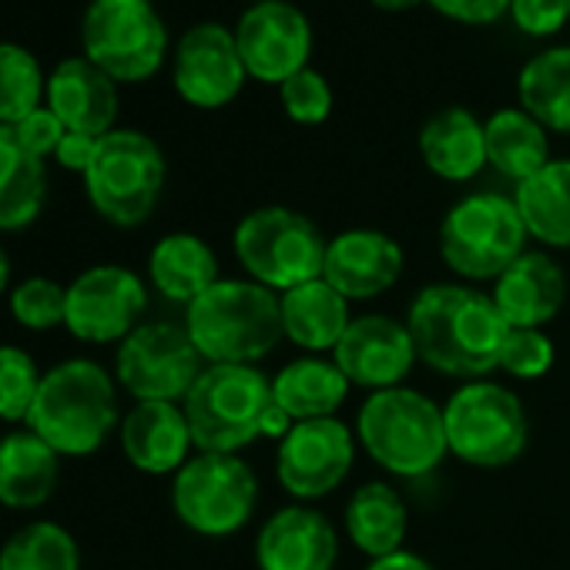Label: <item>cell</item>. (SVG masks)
<instances>
[{
    "label": "cell",
    "instance_id": "1",
    "mask_svg": "<svg viewBox=\"0 0 570 570\" xmlns=\"http://www.w3.org/2000/svg\"><path fill=\"white\" fill-rule=\"evenodd\" d=\"M406 330L413 336L416 360L430 370L480 380L500 370L510 323L500 316L493 296L466 285H426L410 306Z\"/></svg>",
    "mask_w": 570,
    "mask_h": 570
},
{
    "label": "cell",
    "instance_id": "2",
    "mask_svg": "<svg viewBox=\"0 0 570 570\" xmlns=\"http://www.w3.org/2000/svg\"><path fill=\"white\" fill-rule=\"evenodd\" d=\"M61 460L98 453L121 426L118 380L95 360L75 356L45 370L38 400L24 423Z\"/></svg>",
    "mask_w": 570,
    "mask_h": 570
},
{
    "label": "cell",
    "instance_id": "3",
    "mask_svg": "<svg viewBox=\"0 0 570 570\" xmlns=\"http://www.w3.org/2000/svg\"><path fill=\"white\" fill-rule=\"evenodd\" d=\"M185 330L208 366H252L285 336L282 303L252 278H218L185 309Z\"/></svg>",
    "mask_w": 570,
    "mask_h": 570
},
{
    "label": "cell",
    "instance_id": "4",
    "mask_svg": "<svg viewBox=\"0 0 570 570\" xmlns=\"http://www.w3.org/2000/svg\"><path fill=\"white\" fill-rule=\"evenodd\" d=\"M356 433L383 470L406 480L433 473L450 453L443 410L406 386L373 393L356 416Z\"/></svg>",
    "mask_w": 570,
    "mask_h": 570
},
{
    "label": "cell",
    "instance_id": "5",
    "mask_svg": "<svg viewBox=\"0 0 570 570\" xmlns=\"http://www.w3.org/2000/svg\"><path fill=\"white\" fill-rule=\"evenodd\" d=\"M275 406L272 380L255 366H205L181 410L198 453H238L252 446Z\"/></svg>",
    "mask_w": 570,
    "mask_h": 570
},
{
    "label": "cell",
    "instance_id": "6",
    "mask_svg": "<svg viewBox=\"0 0 570 570\" xmlns=\"http://www.w3.org/2000/svg\"><path fill=\"white\" fill-rule=\"evenodd\" d=\"M232 248L252 282L265 285L272 293H289L296 285L323 278L330 242L303 212L285 205H265L248 212L235 225Z\"/></svg>",
    "mask_w": 570,
    "mask_h": 570
},
{
    "label": "cell",
    "instance_id": "7",
    "mask_svg": "<svg viewBox=\"0 0 570 570\" xmlns=\"http://www.w3.org/2000/svg\"><path fill=\"white\" fill-rule=\"evenodd\" d=\"M85 195L91 208L118 228H138L151 218L165 188L161 148L131 128H115L98 138V151L88 165Z\"/></svg>",
    "mask_w": 570,
    "mask_h": 570
},
{
    "label": "cell",
    "instance_id": "8",
    "mask_svg": "<svg viewBox=\"0 0 570 570\" xmlns=\"http://www.w3.org/2000/svg\"><path fill=\"white\" fill-rule=\"evenodd\" d=\"M527 225L513 198L476 191L460 198L440 225L443 262L470 282H497L527 248Z\"/></svg>",
    "mask_w": 570,
    "mask_h": 570
},
{
    "label": "cell",
    "instance_id": "9",
    "mask_svg": "<svg viewBox=\"0 0 570 570\" xmlns=\"http://www.w3.org/2000/svg\"><path fill=\"white\" fill-rule=\"evenodd\" d=\"M450 453L480 470H500L523 456L530 423L513 390L470 380L443 406Z\"/></svg>",
    "mask_w": 570,
    "mask_h": 570
},
{
    "label": "cell",
    "instance_id": "10",
    "mask_svg": "<svg viewBox=\"0 0 570 570\" xmlns=\"http://www.w3.org/2000/svg\"><path fill=\"white\" fill-rule=\"evenodd\" d=\"M85 58L118 85H138L161 71L168 28L145 0H91L81 21Z\"/></svg>",
    "mask_w": 570,
    "mask_h": 570
},
{
    "label": "cell",
    "instance_id": "11",
    "mask_svg": "<svg viewBox=\"0 0 570 570\" xmlns=\"http://www.w3.org/2000/svg\"><path fill=\"white\" fill-rule=\"evenodd\" d=\"M258 480L238 453H195L171 483L175 517L198 537H232L255 510Z\"/></svg>",
    "mask_w": 570,
    "mask_h": 570
},
{
    "label": "cell",
    "instance_id": "12",
    "mask_svg": "<svg viewBox=\"0 0 570 570\" xmlns=\"http://www.w3.org/2000/svg\"><path fill=\"white\" fill-rule=\"evenodd\" d=\"M208 363L185 326L141 323L115 353V380L135 403H185Z\"/></svg>",
    "mask_w": 570,
    "mask_h": 570
},
{
    "label": "cell",
    "instance_id": "13",
    "mask_svg": "<svg viewBox=\"0 0 570 570\" xmlns=\"http://www.w3.org/2000/svg\"><path fill=\"white\" fill-rule=\"evenodd\" d=\"M148 309V285L125 265H91L68 285L65 330L88 346H118Z\"/></svg>",
    "mask_w": 570,
    "mask_h": 570
},
{
    "label": "cell",
    "instance_id": "14",
    "mask_svg": "<svg viewBox=\"0 0 570 570\" xmlns=\"http://www.w3.org/2000/svg\"><path fill=\"white\" fill-rule=\"evenodd\" d=\"M235 45L248 78L262 85H282L313 58V24L289 0L252 4L235 24Z\"/></svg>",
    "mask_w": 570,
    "mask_h": 570
},
{
    "label": "cell",
    "instance_id": "15",
    "mask_svg": "<svg viewBox=\"0 0 570 570\" xmlns=\"http://www.w3.org/2000/svg\"><path fill=\"white\" fill-rule=\"evenodd\" d=\"M353 460L356 443L343 420H306L278 440L275 473L293 497L320 500L350 476Z\"/></svg>",
    "mask_w": 570,
    "mask_h": 570
},
{
    "label": "cell",
    "instance_id": "16",
    "mask_svg": "<svg viewBox=\"0 0 570 570\" xmlns=\"http://www.w3.org/2000/svg\"><path fill=\"white\" fill-rule=\"evenodd\" d=\"M245 65L235 35L222 24H195L181 35L171 61V81L185 105L191 108H225L245 88Z\"/></svg>",
    "mask_w": 570,
    "mask_h": 570
},
{
    "label": "cell",
    "instance_id": "17",
    "mask_svg": "<svg viewBox=\"0 0 570 570\" xmlns=\"http://www.w3.org/2000/svg\"><path fill=\"white\" fill-rule=\"evenodd\" d=\"M333 353L343 376L353 386H366L373 393L400 386L416 363V346L406 323L390 316L353 320Z\"/></svg>",
    "mask_w": 570,
    "mask_h": 570
},
{
    "label": "cell",
    "instance_id": "18",
    "mask_svg": "<svg viewBox=\"0 0 570 570\" xmlns=\"http://www.w3.org/2000/svg\"><path fill=\"white\" fill-rule=\"evenodd\" d=\"M336 560V527L326 513L299 503L272 513L255 540L258 570H333Z\"/></svg>",
    "mask_w": 570,
    "mask_h": 570
},
{
    "label": "cell",
    "instance_id": "19",
    "mask_svg": "<svg viewBox=\"0 0 570 570\" xmlns=\"http://www.w3.org/2000/svg\"><path fill=\"white\" fill-rule=\"evenodd\" d=\"M403 272V248L396 238L376 228H350L326 248L323 278L350 303L373 299L393 289Z\"/></svg>",
    "mask_w": 570,
    "mask_h": 570
},
{
    "label": "cell",
    "instance_id": "20",
    "mask_svg": "<svg viewBox=\"0 0 570 570\" xmlns=\"http://www.w3.org/2000/svg\"><path fill=\"white\" fill-rule=\"evenodd\" d=\"M45 105L61 118L68 131L105 138L118 121V81L98 65L81 58H65L48 75Z\"/></svg>",
    "mask_w": 570,
    "mask_h": 570
},
{
    "label": "cell",
    "instance_id": "21",
    "mask_svg": "<svg viewBox=\"0 0 570 570\" xmlns=\"http://www.w3.org/2000/svg\"><path fill=\"white\" fill-rule=\"evenodd\" d=\"M567 293V272L547 252H523L493 282V303L513 330H540L557 320Z\"/></svg>",
    "mask_w": 570,
    "mask_h": 570
},
{
    "label": "cell",
    "instance_id": "22",
    "mask_svg": "<svg viewBox=\"0 0 570 570\" xmlns=\"http://www.w3.org/2000/svg\"><path fill=\"white\" fill-rule=\"evenodd\" d=\"M118 440L125 460L148 476L178 473L195 446L188 416L178 403H135L118 426Z\"/></svg>",
    "mask_w": 570,
    "mask_h": 570
},
{
    "label": "cell",
    "instance_id": "23",
    "mask_svg": "<svg viewBox=\"0 0 570 570\" xmlns=\"http://www.w3.org/2000/svg\"><path fill=\"white\" fill-rule=\"evenodd\" d=\"M61 480V456L28 426L0 436V503L8 510L45 507Z\"/></svg>",
    "mask_w": 570,
    "mask_h": 570
},
{
    "label": "cell",
    "instance_id": "24",
    "mask_svg": "<svg viewBox=\"0 0 570 570\" xmlns=\"http://www.w3.org/2000/svg\"><path fill=\"white\" fill-rule=\"evenodd\" d=\"M420 155L426 168L443 181H470L487 165L483 121L466 108H446L433 115L420 131Z\"/></svg>",
    "mask_w": 570,
    "mask_h": 570
},
{
    "label": "cell",
    "instance_id": "25",
    "mask_svg": "<svg viewBox=\"0 0 570 570\" xmlns=\"http://www.w3.org/2000/svg\"><path fill=\"white\" fill-rule=\"evenodd\" d=\"M282 330L299 350L326 353L336 350L343 333L350 330V299L336 293L326 278H313L306 285L282 293Z\"/></svg>",
    "mask_w": 570,
    "mask_h": 570
},
{
    "label": "cell",
    "instance_id": "26",
    "mask_svg": "<svg viewBox=\"0 0 570 570\" xmlns=\"http://www.w3.org/2000/svg\"><path fill=\"white\" fill-rule=\"evenodd\" d=\"M148 278L158 296L188 309L218 282V258L205 238L191 232H171L155 242L148 255Z\"/></svg>",
    "mask_w": 570,
    "mask_h": 570
},
{
    "label": "cell",
    "instance_id": "27",
    "mask_svg": "<svg viewBox=\"0 0 570 570\" xmlns=\"http://www.w3.org/2000/svg\"><path fill=\"white\" fill-rule=\"evenodd\" d=\"M48 202V168L24 148L14 125H0V232H24Z\"/></svg>",
    "mask_w": 570,
    "mask_h": 570
},
{
    "label": "cell",
    "instance_id": "28",
    "mask_svg": "<svg viewBox=\"0 0 570 570\" xmlns=\"http://www.w3.org/2000/svg\"><path fill=\"white\" fill-rule=\"evenodd\" d=\"M350 386L353 383L343 376V370L336 363L303 356L275 373L272 396H275L278 410L293 416V423H306V420L336 416V410L346 403Z\"/></svg>",
    "mask_w": 570,
    "mask_h": 570
},
{
    "label": "cell",
    "instance_id": "29",
    "mask_svg": "<svg viewBox=\"0 0 570 570\" xmlns=\"http://www.w3.org/2000/svg\"><path fill=\"white\" fill-rule=\"evenodd\" d=\"M487 131V165H493L510 181L533 178L550 161L547 128L523 108H500L483 121Z\"/></svg>",
    "mask_w": 570,
    "mask_h": 570
},
{
    "label": "cell",
    "instance_id": "30",
    "mask_svg": "<svg viewBox=\"0 0 570 570\" xmlns=\"http://www.w3.org/2000/svg\"><path fill=\"white\" fill-rule=\"evenodd\" d=\"M513 202L530 238L550 248H570V158L547 161L533 178L520 181Z\"/></svg>",
    "mask_w": 570,
    "mask_h": 570
},
{
    "label": "cell",
    "instance_id": "31",
    "mask_svg": "<svg viewBox=\"0 0 570 570\" xmlns=\"http://www.w3.org/2000/svg\"><path fill=\"white\" fill-rule=\"evenodd\" d=\"M406 503L390 483H363L346 507V530L353 543L373 560L403 550L406 540Z\"/></svg>",
    "mask_w": 570,
    "mask_h": 570
},
{
    "label": "cell",
    "instance_id": "32",
    "mask_svg": "<svg viewBox=\"0 0 570 570\" xmlns=\"http://www.w3.org/2000/svg\"><path fill=\"white\" fill-rule=\"evenodd\" d=\"M520 108L547 131L570 135V45L530 58L517 78Z\"/></svg>",
    "mask_w": 570,
    "mask_h": 570
},
{
    "label": "cell",
    "instance_id": "33",
    "mask_svg": "<svg viewBox=\"0 0 570 570\" xmlns=\"http://www.w3.org/2000/svg\"><path fill=\"white\" fill-rule=\"evenodd\" d=\"M0 570H81V550L68 527L31 520L0 543Z\"/></svg>",
    "mask_w": 570,
    "mask_h": 570
},
{
    "label": "cell",
    "instance_id": "34",
    "mask_svg": "<svg viewBox=\"0 0 570 570\" xmlns=\"http://www.w3.org/2000/svg\"><path fill=\"white\" fill-rule=\"evenodd\" d=\"M48 81L38 58L11 41H0V125H18L45 105Z\"/></svg>",
    "mask_w": 570,
    "mask_h": 570
},
{
    "label": "cell",
    "instance_id": "35",
    "mask_svg": "<svg viewBox=\"0 0 570 570\" xmlns=\"http://www.w3.org/2000/svg\"><path fill=\"white\" fill-rule=\"evenodd\" d=\"M11 320L28 333H51L65 326L68 313V285L51 275H28L11 285L8 293Z\"/></svg>",
    "mask_w": 570,
    "mask_h": 570
},
{
    "label": "cell",
    "instance_id": "36",
    "mask_svg": "<svg viewBox=\"0 0 570 570\" xmlns=\"http://www.w3.org/2000/svg\"><path fill=\"white\" fill-rule=\"evenodd\" d=\"M41 380L45 373L28 350L0 343V423H28Z\"/></svg>",
    "mask_w": 570,
    "mask_h": 570
},
{
    "label": "cell",
    "instance_id": "37",
    "mask_svg": "<svg viewBox=\"0 0 570 570\" xmlns=\"http://www.w3.org/2000/svg\"><path fill=\"white\" fill-rule=\"evenodd\" d=\"M278 98H282L285 115H289L296 125H323L333 115V88L313 68H303L289 81H282Z\"/></svg>",
    "mask_w": 570,
    "mask_h": 570
},
{
    "label": "cell",
    "instance_id": "38",
    "mask_svg": "<svg viewBox=\"0 0 570 570\" xmlns=\"http://www.w3.org/2000/svg\"><path fill=\"white\" fill-rule=\"evenodd\" d=\"M553 366V343L540 330H513L507 333L500 370L513 380H540Z\"/></svg>",
    "mask_w": 570,
    "mask_h": 570
},
{
    "label": "cell",
    "instance_id": "39",
    "mask_svg": "<svg viewBox=\"0 0 570 570\" xmlns=\"http://www.w3.org/2000/svg\"><path fill=\"white\" fill-rule=\"evenodd\" d=\"M513 24L530 38H550L570 21L567 0H510Z\"/></svg>",
    "mask_w": 570,
    "mask_h": 570
},
{
    "label": "cell",
    "instance_id": "40",
    "mask_svg": "<svg viewBox=\"0 0 570 570\" xmlns=\"http://www.w3.org/2000/svg\"><path fill=\"white\" fill-rule=\"evenodd\" d=\"M14 131H18V138L24 141V148H28L31 155H38L41 161H45V158H55L58 145H61L65 135H68V128L61 125V118H58L48 105H41V108L31 111L24 121H18Z\"/></svg>",
    "mask_w": 570,
    "mask_h": 570
},
{
    "label": "cell",
    "instance_id": "41",
    "mask_svg": "<svg viewBox=\"0 0 570 570\" xmlns=\"http://www.w3.org/2000/svg\"><path fill=\"white\" fill-rule=\"evenodd\" d=\"M426 4L446 21L470 28H487L510 18V0H426Z\"/></svg>",
    "mask_w": 570,
    "mask_h": 570
},
{
    "label": "cell",
    "instance_id": "42",
    "mask_svg": "<svg viewBox=\"0 0 570 570\" xmlns=\"http://www.w3.org/2000/svg\"><path fill=\"white\" fill-rule=\"evenodd\" d=\"M95 151H98V138H91V135H78V131H68V135H65V141L58 145L55 158H58V165H61L65 171H78V175H85V171H88V165H91V158H95Z\"/></svg>",
    "mask_w": 570,
    "mask_h": 570
},
{
    "label": "cell",
    "instance_id": "43",
    "mask_svg": "<svg viewBox=\"0 0 570 570\" xmlns=\"http://www.w3.org/2000/svg\"><path fill=\"white\" fill-rule=\"evenodd\" d=\"M366 570H436V567L430 560H423L420 553H413V550H396L390 557L373 560Z\"/></svg>",
    "mask_w": 570,
    "mask_h": 570
},
{
    "label": "cell",
    "instance_id": "44",
    "mask_svg": "<svg viewBox=\"0 0 570 570\" xmlns=\"http://www.w3.org/2000/svg\"><path fill=\"white\" fill-rule=\"evenodd\" d=\"M11 272H14V265H11V255H8V248L0 245V299H4L8 293H11Z\"/></svg>",
    "mask_w": 570,
    "mask_h": 570
},
{
    "label": "cell",
    "instance_id": "45",
    "mask_svg": "<svg viewBox=\"0 0 570 570\" xmlns=\"http://www.w3.org/2000/svg\"><path fill=\"white\" fill-rule=\"evenodd\" d=\"M373 8L380 11H390V14H400V11H413L420 4H426V0H370Z\"/></svg>",
    "mask_w": 570,
    "mask_h": 570
},
{
    "label": "cell",
    "instance_id": "46",
    "mask_svg": "<svg viewBox=\"0 0 570 570\" xmlns=\"http://www.w3.org/2000/svg\"><path fill=\"white\" fill-rule=\"evenodd\" d=\"M252 4H268V0H252Z\"/></svg>",
    "mask_w": 570,
    "mask_h": 570
},
{
    "label": "cell",
    "instance_id": "47",
    "mask_svg": "<svg viewBox=\"0 0 570 570\" xmlns=\"http://www.w3.org/2000/svg\"><path fill=\"white\" fill-rule=\"evenodd\" d=\"M145 4H155V0H145Z\"/></svg>",
    "mask_w": 570,
    "mask_h": 570
},
{
    "label": "cell",
    "instance_id": "48",
    "mask_svg": "<svg viewBox=\"0 0 570 570\" xmlns=\"http://www.w3.org/2000/svg\"><path fill=\"white\" fill-rule=\"evenodd\" d=\"M567 8H570V0H567Z\"/></svg>",
    "mask_w": 570,
    "mask_h": 570
}]
</instances>
